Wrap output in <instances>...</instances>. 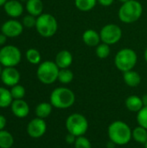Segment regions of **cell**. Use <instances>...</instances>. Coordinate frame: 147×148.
I'll return each mask as SVG.
<instances>
[{
	"mask_svg": "<svg viewBox=\"0 0 147 148\" xmlns=\"http://www.w3.org/2000/svg\"><path fill=\"white\" fill-rule=\"evenodd\" d=\"M107 134L110 141L113 142L116 146H125L128 144L133 138L131 127L122 121L112 122L108 127Z\"/></svg>",
	"mask_w": 147,
	"mask_h": 148,
	"instance_id": "1",
	"label": "cell"
},
{
	"mask_svg": "<svg viewBox=\"0 0 147 148\" xmlns=\"http://www.w3.org/2000/svg\"><path fill=\"white\" fill-rule=\"evenodd\" d=\"M143 14V6L137 0H129L120 6L118 16L124 23H133L137 22Z\"/></svg>",
	"mask_w": 147,
	"mask_h": 148,
	"instance_id": "2",
	"label": "cell"
},
{
	"mask_svg": "<svg viewBox=\"0 0 147 148\" xmlns=\"http://www.w3.org/2000/svg\"><path fill=\"white\" fill-rule=\"evenodd\" d=\"M51 105L58 109H67L72 107L75 101V93L64 87L55 88L49 97Z\"/></svg>",
	"mask_w": 147,
	"mask_h": 148,
	"instance_id": "3",
	"label": "cell"
},
{
	"mask_svg": "<svg viewBox=\"0 0 147 148\" xmlns=\"http://www.w3.org/2000/svg\"><path fill=\"white\" fill-rule=\"evenodd\" d=\"M36 29L41 36L49 38L56 33L58 29V23L53 15L42 13L36 17Z\"/></svg>",
	"mask_w": 147,
	"mask_h": 148,
	"instance_id": "4",
	"label": "cell"
},
{
	"mask_svg": "<svg viewBox=\"0 0 147 148\" xmlns=\"http://www.w3.org/2000/svg\"><path fill=\"white\" fill-rule=\"evenodd\" d=\"M137 61L138 56L136 52L130 48L121 49L117 52L114 57L115 67L123 73L133 70L137 63Z\"/></svg>",
	"mask_w": 147,
	"mask_h": 148,
	"instance_id": "5",
	"label": "cell"
},
{
	"mask_svg": "<svg viewBox=\"0 0 147 148\" xmlns=\"http://www.w3.org/2000/svg\"><path fill=\"white\" fill-rule=\"evenodd\" d=\"M59 71L60 69L55 62L45 61L39 64L36 70V75L42 83L49 85L58 80Z\"/></svg>",
	"mask_w": 147,
	"mask_h": 148,
	"instance_id": "6",
	"label": "cell"
},
{
	"mask_svg": "<svg viewBox=\"0 0 147 148\" xmlns=\"http://www.w3.org/2000/svg\"><path fill=\"white\" fill-rule=\"evenodd\" d=\"M66 128L69 134H72L76 137L82 136L88 129V121L81 114L75 113L67 118Z\"/></svg>",
	"mask_w": 147,
	"mask_h": 148,
	"instance_id": "7",
	"label": "cell"
},
{
	"mask_svg": "<svg viewBox=\"0 0 147 148\" xmlns=\"http://www.w3.org/2000/svg\"><path fill=\"white\" fill-rule=\"evenodd\" d=\"M20 49L14 45H6L0 49V64L6 67H16L21 62Z\"/></svg>",
	"mask_w": 147,
	"mask_h": 148,
	"instance_id": "8",
	"label": "cell"
},
{
	"mask_svg": "<svg viewBox=\"0 0 147 148\" xmlns=\"http://www.w3.org/2000/svg\"><path fill=\"white\" fill-rule=\"evenodd\" d=\"M101 42L108 45L116 44L122 37V30L120 27L114 23H109L103 26L100 31Z\"/></svg>",
	"mask_w": 147,
	"mask_h": 148,
	"instance_id": "9",
	"label": "cell"
},
{
	"mask_svg": "<svg viewBox=\"0 0 147 148\" xmlns=\"http://www.w3.org/2000/svg\"><path fill=\"white\" fill-rule=\"evenodd\" d=\"M47 130V124L44 121V119L35 118L31 120L27 126V133L28 134L34 139L41 138L44 135Z\"/></svg>",
	"mask_w": 147,
	"mask_h": 148,
	"instance_id": "10",
	"label": "cell"
},
{
	"mask_svg": "<svg viewBox=\"0 0 147 148\" xmlns=\"http://www.w3.org/2000/svg\"><path fill=\"white\" fill-rule=\"evenodd\" d=\"M23 25L17 20L10 19L3 23L1 27V31L7 37H16L23 33Z\"/></svg>",
	"mask_w": 147,
	"mask_h": 148,
	"instance_id": "11",
	"label": "cell"
},
{
	"mask_svg": "<svg viewBox=\"0 0 147 148\" xmlns=\"http://www.w3.org/2000/svg\"><path fill=\"white\" fill-rule=\"evenodd\" d=\"M0 77L4 85L13 87L18 84L20 81V73L15 67H6L3 69Z\"/></svg>",
	"mask_w": 147,
	"mask_h": 148,
	"instance_id": "12",
	"label": "cell"
},
{
	"mask_svg": "<svg viewBox=\"0 0 147 148\" xmlns=\"http://www.w3.org/2000/svg\"><path fill=\"white\" fill-rule=\"evenodd\" d=\"M4 11L10 17H18L23 12V6L19 0H8L3 5Z\"/></svg>",
	"mask_w": 147,
	"mask_h": 148,
	"instance_id": "13",
	"label": "cell"
},
{
	"mask_svg": "<svg viewBox=\"0 0 147 148\" xmlns=\"http://www.w3.org/2000/svg\"><path fill=\"white\" fill-rule=\"evenodd\" d=\"M10 107L13 114L17 118H25L29 113V107L28 103L23 99L13 100Z\"/></svg>",
	"mask_w": 147,
	"mask_h": 148,
	"instance_id": "14",
	"label": "cell"
},
{
	"mask_svg": "<svg viewBox=\"0 0 147 148\" xmlns=\"http://www.w3.org/2000/svg\"><path fill=\"white\" fill-rule=\"evenodd\" d=\"M55 62L60 69H68L73 62V56L68 50H61L57 53Z\"/></svg>",
	"mask_w": 147,
	"mask_h": 148,
	"instance_id": "15",
	"label": "cell"
},
{
	"mask_svg": "<svg viewBox=\"0 0 147 148\" xmlns=\"http://www.w3.org/2000/svg\"><path fill=\"white\" fill-rule=\"evenodd\" d=\"M82 41L88 47H96L101 42L100 33L92 29H87L83 32Z\"/></svg>",
	"mask_w": 147,
	"mask_h": 148,
	"instance_id": "16",
	"label": "cell"
},
{
	"mask_svg": "<svg viewBox=\"0 0 147 148\" xmlns=\"http://www.w3.org/2000/svg\"><path fill=\"white\" fill-rule=\"evenodd\" d=\"M125 104H126V108L129 111L133 112V113H138L144 107L141 97H139L138 95L128 96L125 101Z\"/></svg>",
	"mask_w": 147,
	"mask_h": 148,
	"instance_id": "17",
	"label": "cell"
},
{
	"mask_svg": "<svg viewBox=\"0 0 147 148\" xmlns=\"http://www.w3.org/2000/svg\"><path fill=\"white\" fill-rule=\"evenodd\" d=\"M123 80L127 86L131 88H135L140 84L141 76L138 72L134 70H129L123 73Z\"/></svg>",
	"mask_w": 147,
	"mask_h": 148,
	"instance_id": "18",
	"label": "cell"
},
{
	"mask_svg": "<svg viewBox=\"0 0 147 148\" xmlns=\"http://www.w3.org/2000/svg\"><path fill=\"white\" fill-rule=\"evenodd\" d=\"M26 10L29 15L39 16L42 14L43 3L42 0H28L26 2Z\"/></svg>",
	"mask_w": 147,
	"mask_h": 148,
	"instance_id": "19",
	"label": "cell"
},
{
	"mask_svg": "<svg viewBox=\"0 0 147 148\" xmlns=\"http://www.w3.org/2000/svg\"><path fill=\"white\" fill-rule=\"evenodd\" d=\"M52 108H53V106L51 105V103H49V102L39 103L36 108V114L38 118L45 119L50 115L52 112Z\"/></svg>",
	"mask_w": 147,
	"mask_h": 148,
	"instance_id": "20",
	"label": "cell"
},
{
	"mask_svg": "<svg viewBox=\"0 0 147 148\" xmlns=\"http://www.w3.org/2000/svg\"><path fill=\"white\" fill-rule=\"evenodd\" d=\"M133 139L139 143L145 145L147 142V129L143 127H136L133 130Z\"/></svg>",
	"mask_w": 147,
	"mask_h": 148,
	"instance_id": "21",
	"label": "cell"
},
{
	"mask_svg": "<svg viewBox=\"0 0 147 148\" xmlns=\"http://www.w3.org/2000/svg\"><path fill=\"white\" fill-rule=\"evenodd\" d=\"M13 98L11 96L10 91L5 88L0 87V108H5L11 105Z\"/></svg>",
	"mask_w": 147,
	"mask_h": 148,
	"instance_id": "22",
	"label": "cell"
},
{
	"mask_svg": "<svg viewBox=\"0 0 147 148\" xmlns=\"http://www.w3.org/2000/svg\"><path fill=\"white\" fill-rule=\"evenodd\" d=\"M14 144L12 134L5 130L0 131V148H10Z\"/></svg>",
	"mask_w": 147,
	"mask_h": 148,
	"instance_id": "23",
	"label": "cell"
},
{
	"mask_svg": "<svg viewBox=\"0 0 147 148\" xmlns=\"http://www.w3.org/2000/svg\"><path fill=\"white\" fill-rule=\"evenodd\" d=\"M97 3V0H75V7L81 11H89L93 10Z\"/></svg>",
	"mask_w": 147,
	"mask_h": 148,
	"instance_id": "24",
	"label": "cell"
},
{
	"mask_svg": "<svg viewBox=\"0 0 147 148\" xmlns=\"http://www.w3.org/2000/svg\"><path fill=\"white\" fill-rule=\"evenodd\" d=\"M95 48H96L95 54H96L97 57H99L100 59H106L110 56V53H111L110 45L101 42Z\"/></svg>",
	"mask_w": 147,
	"mask_h": 148,
	"instance_id": "25",
	"label": "cell"
},
{
	"mask_svg": "<svg viewBox=\"0 0 147 148\" xmlns=\"http://www.w3.org/2000/svg\"><path fill=\"white\" fill-rule=\"evenodd\" d=\"M74 79L73 72L68 69H60L58 74V81L62 84H68Z\"/></svg>",
	"mask_w": 147,
	"mask_h": 148,
	"instance_id": "26",
	"label": "cell"
},
{
	"mask_svg": "<svg viewBox=\"0 0 147 148\" xmlns=\"http://www.w3.org/2000/svg\"><path fill=\"white\" fill-rule=\"evenodd\" d=\"M26 59L31 64H39L41 62V54L36 49H29L26 51Z\"/></svg>",
	"mask_w": 147,
	"mask_h": 148,
	"instance_id": "27",
	"label": "cell"
},
{
	"mask_svg": "<svg viewBox=\"0 0 147 148\" xmlns=\"http://www.w3.org/2000/svg\"><path fill=\"white\" fill-rule=\"evenodd\" d=\"M10 91L13 100L23 99L25 95V88L22 85H19V84H16V85L11 87V89Z\"/></svg>",
	"mask_w": 147,
	"mask_h": 148,
	"instance_id": "28",
	"label": "cell"
},
{
	"mask_svg": "<svg viewBox=\"0 0 147 148\" xmlns=\"http://www.w3.org/2000/svg\"><path fill=\"white\" fill-rule=\"evenodd\" d=\"M137 122L139 126L147 129V107H143L137 113Z\"/></svg>",
	"mask_w": 147,
	"mask_h": 148,
	"instance_id": "29",
	"label": "cell"
},
{
	"mask_svg": "<svg viewBox=\"0 0 147 148\" xmlns=\"http://www.w3.org/2000/svg\"><path fill=\"white\" fill-rule=\"evenodd\" d=\"M74 146H75V148H92L90 140L83 135L76 138V140Z\"/></svg>",
	"mask_w": 147,
	"mask_h": 148,
	"instance_id": "30",
	"label": "cell"
},
{
	"mask_svg": "<svg viewBox=\"0 0 147 148\" xmlns=\"http://www.w3.org/2000/svg\"><path fill=\"white\" fill-rule=\"evenodd\" d=\"M23 25L26 28H32V27H36V16H32V15H26L23 18Z\"/></svg>",
	"mask_w": 147,
	"mask_h": 148,
	"instance_id": "31",
	"label": "cell"
},
{
	"mask_svg": "<svg viewBox=\"0 0 147 148\" xmlns=\"http://www.w3.org/2000/svg\"><path fill=\"white\" fill-rule=\"evenodd\" d=\"M76 136H75L74 134H68L67 135H66V138H65V140H66V142L68 143V144H75V140H76Z\"/></svg>",
	"mask_w": 147,
	"mask_h": 148,
	"instance_id": "32",
	"label": "cell"
},
{
	"mask_svg": "<svg viewBox=\"0 0 147 148\" xmlns=\"http://www.w3.org/2000/svg\"><path fill=\"white\" fill-rule=\"evenodd\" d=\"M97 2L104 7H108L113 3L114 0H97Z\"/></svg>",
	"mask_w": 147,
	"mask_h": 148,
	"instance_id": "33",
	"label": "cell"
},
{
	"mask_svg": "<svg viewBox=\"0 0 147 148\" xmlns=\"http://www.w3.org/2000/svg\"><path fill=\"white\" fill-rule=\"evenodd\" d=\"M6 126V118L3 115L0 114V131L3 130Z\"/></svg>",
	"mask_w": 147,
	"mask_h": 148,
	"instance_id": "34",
	"label": "cell"
},
{
	"mask_svg": "<svg viewBox=\"0 0 147 148\" xmlns=\"http://www.w3.org/2000/svg\"><path fill=\"white\" fill-rule=\"evenodd\" d=\"M6 41H7V36H6L4 34L1 33V34H0V45H1V46H2V45H4L5 42H6Z\"/></svg>",
	"mask_w": 147,
	"mask_h": 148,
	"instance_id": "35",
	"label": "cell"
},
{
	"mask_svg": "<svg viewBox=\"0 0 147 148\" xmlns=\"http://www.w3.org/2000/svg\"><path fill=\"white\" fill-rule=\"evenodd\" d=\"M141 99H142V101H143L144 107H147V94L144 95L141 97Z\"/></svg>",
	"mask_w": 147,
	"mask_h": 148,
	"instance_id": "36",
	"label": "cell"
},
{
	"mask_svg": "<svg viewBox=\"0 0 147 148\" xmlns=\"http://www.w3.org/2000/svg\"><path fill=\"white\" fill-rule=\"evenodd\" d=\"M8 0H0V6H3L4 3L7 2Z\"/></svg>",
	"mask_w": 147,
	"mask_h": 148,
	"instance_id": "37",
	"label": "cell"
},
{
	"mask_svg": "<svg viewBox=\"0 0 147 148\" xmlns=\"http://www.w3.org/2000/svg\"><path fill=\"white\" fill-rule=\"evenodd\" d=\"M144 57H145V60H146V62H147V48L146 49V50H145V53H144Z\"/></svg>",
	"mask_w": 147,
	"mask_h": 148,
	"instance_id": "38",
	"label": "cell"
},
{
	"mask_svg": "<svg viewBox=\"0 0 147 148\" xmlns=\"http://www.w3.org/2000/svg\"><path fill=\"white\" fill-rule=\"evenodd\" d=\"M120 2H121L122 3H126V2H127V1H129V0H119Z\"/></svg>",
	"mask_w": 147,
	"mask_h": 148,
	"instance_id": "39",
	"label": "cell"
},
{
	"mask_svg": "<svg viewBox=\"0 0 147 148\" xmlns=\"http://www.w3.org/2000/svg\"><path fill=\"white\" fill-rule=\"evenodd\" d=\"M2 71H3V69H2V67H1V64H0V76H1V74H2Z\"/></svg>",
	"mask_w": 147,
	"mask_h": 148,
	"instance_id": "40",
	"label": "cell"
},
{
	"mask_svg": "<svg viewBox=\"0 0 147 148\" xmlns=\"http://www.w3.org/2000/svg\"><path fill=\"white\" fill-rule=\"evenodd\" d=\"M19 1H20V2H25V1H26V2H27L28 0H19Z\"/></svg>",
	"mask_w": 147,
	"mask_h": 148,
	"instance_id": "41",
	"label": "cell"
},
{
	"mask_svg": "<svg viewBox=\"0 0 147 148\" xmlns=\"http://www.w3.org/2000/svg\"><path fill=\"white\" fill-rule=\"evenodd\" d=\"M145 148H147V142L145 144Z\"/></svg>",
	"mask_w": 147,
	"mask_h": 148,
	"instance_id": "42",
	"label": "cell"
}]
</instances>
